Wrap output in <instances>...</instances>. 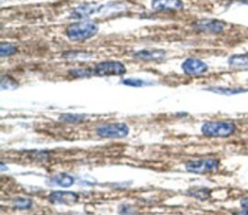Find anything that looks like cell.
I'll list each match as a JSON object with an SVG mask.
<instances>
[{
	"label": "cell",
	"instance_id": "18",
	"mask_svg": "<svg viewBox=\"0 0 248 215\" xmlns=\"http://www.w3.org/2000/svg\"><path fill=\"white\" fill-rule=\"evenodd\" d=\"M16 52V46L10 43H1L0 46V55L2 57L11 56Z\"/></svg>",
	"mask_w": 248,
	"mask_h": 215
},
{
	"label": "cell",
	"instance_id": "19",
	"mask_svg": "<svg viewBox=\"0 0 248 215\" xmlns=\"http://www.w3.org/2000/svg\"><path fill=\"white\" fill-rule=\"evenodd\" d=\"M69 74L74 77H88L93 76V68H86V69H75L69 71Z\"/></svg>",
	"mask_w": 248,
	"mask_h": 215
},
{
	"label": "cell",
	"instance_id": "9",
	"mask_svg": "<svg viewBox=\"0 0 248 215\" xmlns=\"http://www.w3.org/2000/svg\"><path fill=\"white\" fill-rule=\"evenodd\" d=\"M151 7L156 12H176L184 7L181 0H152Z\"/></svg>",
	"mask_w": 248,
	"mask_h": 215
},
{
	"label": "cell",
	"instance_id": "14",
	"mask_svg": "<svg viewBox=\"0 0 248 215\" xmlns=\"http://www.w3.org/2000/svg\"><path fill=\"white\" fill-rule=\"evenodd\" d=\"M207 90L214 92V93H218V94H222V95H235V94H240V93H244L247 92L248 89L242 88V87H209L207 88Z\"/></svg>",
	"mask_w": 248,
	"mask_h": 215
},
{
	"label": "cell",
	"instance_id": "22",
	"mask_svg": "<svg viewBox=\"0 0 248 215\" xmlns=\"http://www.w3.org/2000/svg\"><path fill=\"white\" fill-rule=\"evenodd\" d=\"M240 206L244 209V210H248V197L244 198L240 200Z\"/></svg>",
	"mask_w": 248,
	"mask_h": 215
},
{
	"label": "cell",
	"instance_id": "15",
	"mask_svg": "<svg viewBox=\"0 0 248 215\" xmlns=\"http://www.w3.org/2000/svg\"><path fill=\"white\" fill-rule=\"evenodd\" d=\"M188 194L200 200H205L210 197L211 190L206 187H192L189 189Z\"/></svg>",
	"mask_w": 248,
	"mask_h": 215
},
{
	"label": "cell",
	"instance_id": "21",
	"mask_svg": "<svg viewBox=\"0 0 248 215\" xmlns=\"http://www.w3.org/2000/svg\"><path fill=\"white\" fill-rule=\"evenodd\" d=\"M121 83L128 86H132V87H140L145 84L144 80L140 78H125L121 80Z\"/></svg>",
	"mask_w": 248,
	"mask_h": 215
},
{
	"label": "cell",
	"instance_id": "8",
	"mask_svg": "<svg viewBox=\"0 0 248 215\" xmlns=\"http://www.w3.org/2000/svg\"><path fill=\"white\" fill-rule=\"evenodd\" d=\"M78 199V195L72 191H55L48 196V201L55 204H74Z\"/></svg>",
	"mask_w": 248,
	"mask_h": 215
},
{
	"label": "cell",
	"instance_id": "7",
	"mask_svg": "<svg viewBox=\"0 0 248 215\" xmlns=\"http://www.w3.org/2000/svg\"><path fill=\"white\" fill-rule=\"evenodd\" d=\"M181 67L188 76H201L208 70V66L203 61L195 57H189L184 60Z\"/></svg>",
	"mask_w": 248,
	"mask_h": 215
},
{
	"label": "cell",
	"instance_id": "5",
	"mask_svg": "<svg viewBox=\"0 0 248 215\" xmlns=\"http://www.w3.org/2000/svg\"><path fill=\"white\" fill-rule=\"evenodd\" d=\"M96 133L102 138H121L128 136L129 127L125 123H110L99 126L96 129Z\"/></svg>",
	"mask_w": 248,
	"mask_h": 215
},
{
	"label": "cell",
	"instance_id": "4",
	"mask_svg": "<svg viewBox=\"0 0 248 215\" xmlns=\"http://www.w3.org/2000/svg\"><path fill=\"white\" fill-rule=\"evenodd\" d=\"M93 73L95 76H121L126 73L124 64L119 61H104L96 64L93 67Z\"/></svg>",
	"mask_w": 248,
	"mask_h": 215
},
{
	"label": "cell",
	"instance_id": "3",
	"mask_svg": "<svg viewBox=\"0 0 248 215\" xmlns=\"http://www.w3.org/2000/svg\"><path fill=\"white\" fill-rule=\"evenodd\" d=\"M220 167V161L216 158H202L199 160L188 161L185 164L187 171L196 174L212 173L218 170Z\"/></svg>",
	"mask_w": 248,
	"mask_h": 215
},
{
	"label": "cell",
	"instance_id": "1",
	"mask_svg": "<svg viewBox=\"0 0 248 215\" xmlns=\"http://www.w3.org/2000/svg\"><path fill=\"white\" fill-rule=\"evenodd\" d=\"M236 126L232 121H208L202 124L201 131L208 138H227L232 136Z\"/></svg>",
	"mask_w": 248,
	"mask_h": 215
},
{
	"label": "cell",
	"instance_id": "17",
	"mask_svg": "<svg viewBox=\"0 0 248 215\" xmlns=\"http://www.w3.org/2000/svg\"><path fill=\"white\" fill-rule=\"evenodd\" d=\"M59 119H60L61 121L67 122V123H80V122L84 121L85 116H84V115H81V114L66 113V114L60 115Z\"/></svg>",
	"mask_w": 248,
	"mask_h": 215
},
{
	"label": "cell",
	"instance_id": "10",
	"mask_svg": "<svg viewBox=\"0 0 248 215\" xmlns=\"http://www.w3.org/2000/svg\"><path fill=\"white\" fill-rule=\"evenodd\" d=\"M134 57L143 61H160L166 57V52L163 49H141L134 53Z\"/></svg>",
	"mask_w": 248,
	"mask_h": 215
},
{
	"label": "cell",
	"instance_id": "2",
	"mask_svg": "<svg viewBox=\"0 0 248 215\" xmlns=\"http://www.w3.org/2000/svg\"><path fill=\"white\" fill-rule=\"evenodd\" d=\"M98 25L90 21H80L69 25L66 35L72 41H84L93 37L98 32Z\"/></svg>",
	"mask_w": 248,
	"mask_h": 215
},
{
	"label": "cell",
	"instance_id": "20",
	"mask_svg": "<svg viewBox=\"0 0 248 215\" xmlns=\"http://www.w3.org/2000/svg\"><path fill=\"white\" fill-rule=\"evenodd\" d=\"M14 206L17 209H29L32 206V200L25 198H17L14 200Z\"/></svg>",
	"mask_w": 248,
	"mask_h": 215
},
{
	"label": "cell",
	"instance_id": "11",
	"mask_svg": "<svg viewBox=\"0 0 248 215\" xmlns=\"http://www.w3.org/2000/svg\"><path fill=\"white\" fill-rule=\"evenodd\" d=\"M98 11H99V8L94 4H83L76 8L71 14V16L72 18L82 19L94 15Z\"/></svg>",
	"mask_w": 248,
	"mask_h": 215
},
{
	"label": "cell",
	"instance_id": "12",
	"mask_svg": "<svg viewBox=\"0 0 248 215\" xmlns=\"http://www.w3.org/2000/svg\"><path fill=\"white\" fill-rule=\"evenodd\" d=\"M229 66L233 69H248V54H234L228 60Z\"/></svg>",
	"mask_w": 248,
	"mask_h": 215
},
{
	"label": "cell",
	"instance_id": "6",
	"mask_svg": "<svg viewBox=\"0 0 248 215\" xmlns=\"http://www.w3.org/2000/svg\"><path fill=\"white\" fill-rule=\"evenodd\" d=\"M193 26L199 32H202L205 34H219L223 32L226 24L225 22L218 19L203 18L197 20L193 24Z\"/></svg>",
	"mask_w": 248,
	"mask_h": 215
},
{
	"label": "cell",
	"instance_id": "13",
	"mask_svg": "<svg viewBox=\"0 0 248 215\" xmlns=\"http://www.w3.org/2000/svg\"><path fill=\"white\" fill-rule=\"evenodd\" d=\"M51 181L60 187H71L75 182V178L69 173L59 172L52 176Z\"/></svg>",
	"mask_w": 248,
	"mask_h": 215
},
{
	"label": "cell",
	"instance_id": "16",
	"mask_svg": "<svg viewBox=\"0 0 248 215\" xmlns=\"http://www.w3.org/2000/svg\"><path fill=\"white\" fill-rule=\"evenodd\" d=\"M1 89L2 90H13L18 86L17 81L11 76H2L1 77Z\"/></svg>",
	"mask_w": 248,
	"mask_h": 215
}]
</instances>
